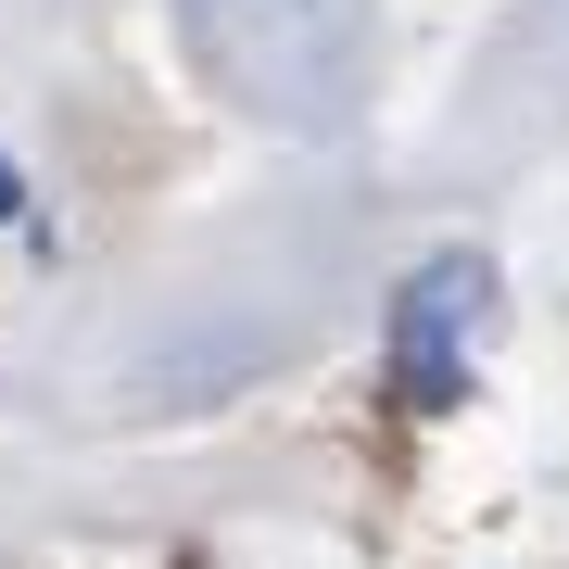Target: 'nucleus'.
<instances>
[{"label":"nucleus","instance_id":"f03ea898","mask_svg":"<svg viewBox=\"0 0 569 569\" xmlns=\"http://www.w3.org/2000/svg\"><path fill=\"white\" fill-rule=\"evenodd\" d=\"M481 317H493V266L481 253H430L406 291H392V329H380V367H392V406L406 418H443L468 392V355H481Z\"/></svg>","mask_w":569,"mask_h":569},{"label":"nucleus","instance_id":"7ed1b4c3","mask_svg":"<svg viewBox=\"0 0 569 569\" xmlns=\"http://www.w3.org/2000/svg\"><path fill=\"white\" fill-rule=\"evenodd\" d=\"M0 216H13V164H0Z\"/></svg>","mask_w":569,"mask_h":569},{"label":"nucleus","instance_id":"f257e3e1","mask_svg":"<svg viewBox=\"0 0 569 569\" xmlns=\"http://www.w3.org/2000/svg\"><path fill=\"white\" fill-rule=\"evenodd\" d=\"M164 26L190 77L279 140H329L380 89V0H164Z\"/></svg>","mask_w":569,"mask_h":569}]
</instances>
